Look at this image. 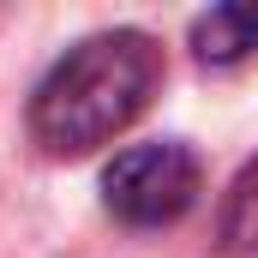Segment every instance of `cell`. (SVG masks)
<instances>
[{"label":"cell","mask_w":258,"mask_h":258,"mask_svg":"<svg viewBox=\"0 0 258 258\" xmlns=\"http://www.w3.org/2000/svg\"><path fill=\"white\" fill-rule=\"evenodd\" d=\"M156 78H162V48L144 30L90 36L36 84L30 132L54 156H84L144 114V102L156 96Z\"/></svg>","instance_id":"cell-1"},{"label":"cell","mask_w":258,"mask_h":258,"mask_svg":"<svg viewBox=\"0 0 258 258\" xmlns=\"http://www.w3.org/2000/svg\"><path fill=\"white\" fill-rule=\"evenodd\" d=\"M198 198V156L186 144H132L102 174V204L132 228L180 222Z\"/></svg>","instance_id":"cell-2"},{"label":"cell","mask_w":258,"mask_h":258,"mask_svg":"<svg viewBox=\"0 0 258 258\" xmlns=\"http://www.w3.org/2000/svg\"><path fill=\"white\" fill-rule=\"evenodd\" d=\"M192 48L210 66H228L240 54H252L258 48V6H216V12H204L198 30H192Z\"/></svg>","instance_id":"cell-3"},{"label":"cell","mask_w":258,"mask_h":258,"mask_svg":"<svg viewBox=\"0 0 258 258\" xmlns=\"http://www.w3.org/2000/svg\"><path fill=\"white\" fill-rule=\"evenodd\" d=\"M222 246H228V252L258 246V162L240 174V186H234V198H228V216H222Z\"/></svg>","instance_id":"cell-4"}]
</instances>
